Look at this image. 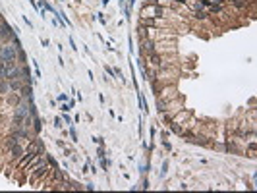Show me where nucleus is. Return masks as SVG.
Masks as SVG:
<instances>
[{"label": "nucleus", "mask_w": 257, "mask_h": 193, "mask_svg": "<svg viewBox=\"0 0 257 193\" xmlns=\"http://www.w3.org/2000/svg\"><path fill=\"white\" fill-rule=\"evenodd\" d=\"M14 37V33H12V29H10V25L8 23H2L0 25V39L2 41H8V39H12Z\"/></svg>", "instance_id": "nucleus-1"}, {"label": "nucleus", "mask_w": 257, "mask_h": 193, "mask_svg": "<svg viewBox=\"0 0 257 193\" xmlns=\"http://www.w3.org/2000/svg\"><path fill=\"white\" fill-rule=\"evenodd\" d=\"M21 96H25V99H29V96H31V87H29V85H25V87H21Z\"/></svg>", "instance_id": "nucleus-2"}, {"label": "nucleus", "mask_w": 257, "mask_h": 193, "mask_svg": "<svg viewBox=\"0 0 257 193\" xmlns=\"http://www.w3.org/2000/svg\"><path fill=\"white\" fill-rule=\"evenodd\" d=\"M143 50H147V52H155V43H153V41H147V43L143 45Z\"/></svg>", "instance_id": "nucleus-3"}, {"label": "nucleus", "mask_w": 257, "mask_h": 193, "mask_svg": "<svg viewBox=\"0 0 257 193\" xmlns=\"http://www.w3.org/2000/svg\"><path fill=\"white\" fill-rule=\"evenodd\" d=\"M6 71H8L6 64H4V62H0V79H6Z\"/></svg>", "instance_id": "nucleus-4"}, {"label": "nucleus", "mask_w": 257, "mask_h": 193, "mask_svg": "<svg viewBox=\"0 0 257 193\" xmlns=\"http://www.w3.org/2000/svg\"><path fill=\"white\" fill-rule=\"evenodd\" d=\"M149 60H151V64H153V66H161V58L157 56V54H151Z\"/></svg>", "instance_id": "nucleus-5"}, {"label": "nucleus", "mask_w": 257, "mask_h": 193, "mask_svg": "<svg viewBox=\"0 0 257 193\" xmlns=\"http://www.w3.org/2000/svg\"><path fill=\"white\" fill-rule=\"evenodd\" d=\"M12 154H14V156H19V154H21V149H19L18 145H16V147L12 145Z\"/></svg>", "instance_id": "nucleus-6"}]
</instances>
